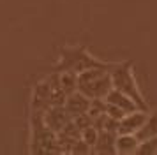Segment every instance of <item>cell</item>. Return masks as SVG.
Wrapping results in <instances>:
<instances>
[{
  "instance_id": "obj_2",
  "label": "cell",
  "mask_w": 157,
  "mask_h": 155,
  "mask_svg": "<svg viewBox=\"0 0 157 155\" xmlns=\"http://www.w3.org/2000/svg\"><path fill=\"white\" fill-rule=\"evenodd\" d=\"M108 79L102 74L101 69H90L85 72H79V76L76 78V86L78 90L85 95V97H102L108 92Z\"/></svg>"
},
{
  "instance_id": "obj_1",
  "label": "cell",
  "mask_w": 157,
  "mask_h": 155,
  "mask_svg": "<svg viewBox=\"0 0 157 155\" xmlns=\"http://www.w3.org/2000/svg\"><path fill=\"white\" fill-rule=\"evenodd\" d=\"M104 67H106L104 63L92 58L83 48H64L60 53V62L57 63L55 70L57 72L69 70V72L79 74L90 69H104Z\"/></svg>"
}]
</instances>
